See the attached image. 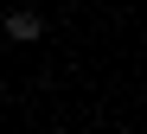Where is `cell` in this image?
<instances>
[{"instance_id":"obj_1","label":"cell","mask_w":147,"mask_h":134,"mask_svg":"<svg viewBox=\"0 0 147 134\" xmlns=\"http://www.w3.org/2000/svg\"><path fill=\"white\" fill-rule=\"evenodd\" d=\"M0 26H7V38H13V45H38V38H45V19H38L32 7H13Z\"/></svg>"}]
</instances>
